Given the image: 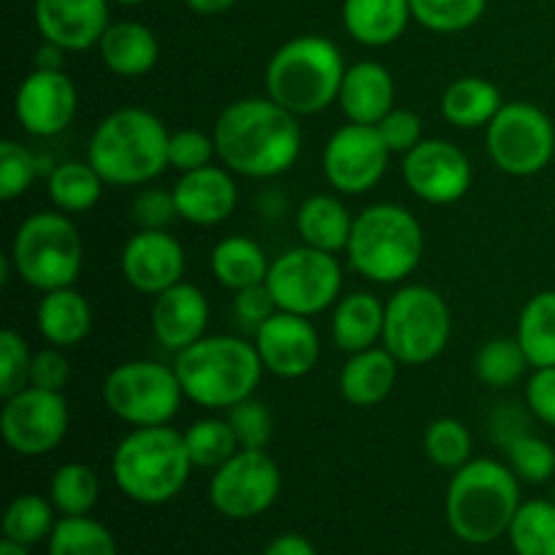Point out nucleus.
I'll return each mask as SVG.
<instances>
[{"label": "nucleus", "mask_w": 555, "mask_h": 555, "mask_svg": "<svg viewBox=\"0 0 555 555\" xmlns=\"http://www.w3.org/2000/svg\"><path fill=\"white\" fill-rule=\"evenodd\" d=\"M526 404L547 426H555V366L534 369L526 385Z\"/></svg>", "instance_id": "nucleus-51"}, {"label": "nucleus", "mask_w": 555, "mask_h": 555, "mask_svg": "<svg viewBox=\"0 0 555 555\" xmlns=\"http://www.w3.org/2000/svg\"><path fill=\"white\" fill-rule=\"evenodd\" d=\"M168 141L160 117L139 106L117 108L92 130L87 160L106 184L139 188L168 168Z\"/></svg>", "instance_id": "nucleus-2"}, {"label": "nucleus", "mask_w": 555, "mask_h": 555, "mask_svg": "<svg viewBox=\"0 0 555 555\" xmlns=\"http://www.w3.org/2000/svg\"><path fill=\"white\" fill-rule=\"evenodd\" d=\"M453 336V314L434 287L406 285L385 304L383 347L404 366H426Z\"/></svg>", "instance_id": "nucleus-9"}, {"label": "nucleus", "mask_w": 555, "mask_h": 555, "mask_svg": "<svg viewBox=\"0 0 555 555\" xmlns=\"http://www.w3.org/2000/svg\"><path fill=\"white\" fill-rule=\"evenodd\" d=\"M211 274L222 287L238 293L244 287L263 285L269 280L271 260L263 247L247 236H228L211 249Z\"/></svg>", "instance_id": "nucleus-31"}, {"label": "nucleus", "mask_w": 555, "mask_h": 555, "mask_svg": "<svg viewBox=\"0 0 555 555\" xmlns=\"http://www.w3.org/2000/svg\"><path fill=\"white\" fill-rule=\"evenodd\" d=\"M282 475L266 450H238L231 461L215 469L209 482V502L231 520H249L263 515L276 502Z\"/></svg>", "instance_id": "nucleus-13"}, {"label": "nucleus", "mask_w": 555, "mask_h": 555, "mask_svg": "<svg viewBox=\"0 0 555 555\" xmlns=\"http://www.w3.org/2000/svg\"><path fill=\"white\" fill-rule=\"evenodd\" d=\"M0 431L16 455L38 459L52 453L68 434V401L63 393L30 385L5 399L0 412Z\"/></svg>", "instance_id": "nucleus-14"}, {"label": "nucleus", "mask_w": 555, "mask_h": 555, "mask_svg": "<svg viewBox=\"0 0 555 555\" xmlns=\"http://www.w3.org/2000/svg\"><path fill=\"white\" fill-rule=\"evenodd\" d=\"M507 461L518 480L531 482V486L547 482L555 475L553 444L540 437H531V434H520L507 444Z\"/></svg>", "instance_id": "nucleus-43"}, {"label": "nucleus", "mask_w": 555, "mask_h": 555, "mask_svg": "<svg viewBox=\"0 0 555 555\" xmlns=\"http://www.w3.org/2000/svg\"><path fill=\"white\" fill-rule=\"evenodd\" d=\"M63 57H65L63 47H57V43H52V41H43L36 52V68L63 70Z\"/></svg>", "instance_id": "nucleus-53"}, {"label": "nucleus", "mask_w": 555, "mask_h": 555, "mask_svg": "<svg viewBox=\"0 0 555 555\" xmlns=\"http://www.w3.org/2000/svg\"><path fill=\"white\" fill-rule=\"evenodd\" d=\"M393 101L396 81L383 63L361 60L347 68L339 90V106L350 122L379 125L396 108Z\"/></svg>", "instance_id": "nucleus-23"}, {"label": "nucleus", "mask_w": 555, "mask_h": 555, "mask_svg": "<svg viewBox=\"0 0 555 555\" xmlns=\"http://www.w3.org/2000/svg\"><path fill=\"white\" fill-rule=\"evenodd\" d=\"M486 146L499 171L534 177L545 171L555 155V125L534 103H504L488 122Z\"/></svg>", "instance_id": "nucleus-12"}, {"label": "nucleus", "mask_w": 555, "mask_h": 555, "mask_svg": "<svg viewBox=\"0 0 555 555\" xmlns=\"http://www.w3.org/2000/svg\"><path fill=\"white\" fill-rule=\"evenodd\" d=\"M190 461L184 434L171 426L133 428L112 455V475L119 491L139 504H166L188 482Z\"/></svg>", "instance_id": "nucleus-6"}, {"label": "nucleus", "mask_w": 555, "mask_h": 555, "mask_svg": "<svg viewBox=\"0 0 555 555\" xmlns=\"http://www.w3.org/2000/svg\"><path fill=\"white\" fill-rule=\"evenodd\" d=\"M36 27L43 41L65 52H85L101 43L108 30V0H36Z\"/></svg>", "instance_id": "nucleus-20"}, {"label": "nucleus", "mask_w": 555, "mask_h": 555, "mask_svg": "<svg viewBox=\"0 0 555 555\" xmlns=\"http://www.w3.org/2000/svg\"><path fill=\"white\" fill-rule=\"evenodd\" d=\"M412 20L434 33H459L480 22L488 0H410Z\"/></svg>", "instance_id": "nucleus-42"}, {"label": "nucleus", "mask_w": 555, "mask_h": 555, "mask_svg": "<svg viewBox=\"0 0 555 555\" xmlns=\"http://www.w3.org/2000/svg\"><path fill=\"white\" fill-rule=\"evenodd\" d=\"M520 509L518 475L491 459H477L453 472L444 496L448 526L469 545H488L507 534Z\"/></svg>", "instance_id": "nucleus-3"}, {"label": "nucleus", "mask_w": 555, "mask_h": 555, "mask_svg": "<svg viewBox=\"0 0 555 555\" xmlns=\"http://www.w3.org/2000/svg\"><path fill=\"white\" fill-rule=\"evenodd\" d=\"M98 477L87 464H63L54 472L52 482H49V496L52 504L68 518L76 515H87L98 502Z\"/></svg>", "instance_id": "nucleus-38"}, {"label": "nucleus", "mask_w": 555, "mask_h": 555, "mask_svg": "<svg viewBox=\"0 0 555 555\" xmlns=\"http://www.w3.org/2000/svg\"><path fill=\"white\" fill-rule=\"evenodd\" d=\"M233 312L238 314V320H242L244 325L258 331L271 314L280 312V307H276L274 296H271L269 285L263 282V285H253L238 291L236 298H233Z\"/></svg>", "instance_id": "nucleus-50"}, {"label": "nucleus", "mask_w": 555, "mask_h": 555, "mask_svg": "<svg viewBox=\"0 0 555 555\" xmlns=\"http://www.w3.org/2000/svg\"><path fill=\"white\" fill-rule=\"evenodd\" d=\"M255 347L266 372L282 379H298L320 361V336L304 314L276 312L255 331Z\"/></svg>", "instance_id": "nucleus-18"}, {"label": "nucleus", "mask_w": 555, "mask_h": 555, "mask_svg": "<svg viewBox=\"0 0 555 555\" xmlns=\"http://www.w3.org/2000/svg\"><path fill=\"white\" fill-rule=\"evenodd\" d=\"M553 502H555V486H553Z\"/></svg>", "instance_id": "nucleus-57"}, {"label": "nucleus", "mask_w": 555, "mask_h": 555, "mask_svg": "<svg viewBox=\"0 0 555 555\" xmlns=\"http://www.w3.org/2000/svg\"><path fill=\"white\" fill-rule=\"evenodd\" d=\"M206 325H209V301L201 287L190 285V282H177L160 296H155L152 334L166 350H188L190 345L204 339Z\"/></svg>", "instance_id": "nucleus-22"}, {"label": "nucleus", "mask_w": 555, "mask_h": 555, "mask_svg": "<svg viewBox=\"0 0 555 555\" xmlns=\"http://www.w3.org/2000/svg\"><path fill=\"white\" fill-rule=\"evenodd\" d=\"M401 173L412 193L434 206L464 198L472 188V163L464 152L444 139H423L401 163Z\"/></svg>", "instance_id": "nucleus-16"}, {"label": "nucleus", "mask_w": 555, "mask_h": 555, "mask_svg": "<svg viewBox=\"0 0 555 555\" xmlns=\"http://www.w3.org/2000/svg\"><path fill=\"white\" fill-rule=\"evenodd\" d=\"M9 258L22 282L49 293L74 287L85 263V244L65 211H38L16 228Z\"/></svg>", "instance_id": "nucleus-8"}, {"label": "nucleus", "mask_w": 555, "mask_h": 555, "mask_svg": "<svg viewBox=\"0 0 555 555\" xmlns=\"http://www.w3.org/2000/svg\"><path fill=\"white\" fill-rule=\"evenodd\" d=\"M377 130L379 135H383L385 144H388V150L401 152V155H406L412 146H417L423 141V122L415 112H410V108H393V112L377 125Z\"/></svg>", "instance_id": "nucleus-48"}, {"label": "nucleus", "mask_w": 555, "mask_h": 555, "mask_svg": "<svg viewBox=\"0 0 555 555\" xmlns=\"http://www.w3.org/2000/svg\"><path fill=\"white\" fill-rule=\"evenodd\" d=\"M529 358H526L524 347H520L518 336H496V339L486 341L475 358V372L488 388H513L529 369Z\"/></svg>", "instance_id": "nucleus-36"}, {"label": "nucleus", "mask_w": 555, "mask_h": 555, "mask_svg": "<svg viewBox=\"0 0 555 555\" xmlns=\"http://www.w3.org/2000/svg\"><path fill=\"white\" fill-rule=\"evenodd\" d=\"M347 65L339 47L323 36H296L266 65V92L296 117H309L339 101Z\"/></svg>", "instance_id": "nucleus-5"}, {"label": "nucleus", "mask_w": 555, "mask_h": 555, "mask_svg": "<svg viewBox=\"0 0 555 555\" xmlns=\"http://www.w3.org/2000/svg\"><path fill=\"white\" fill-rule=\"evenodd\" d=\"M228 423L244 450H266L271 434H274V417H271L269 406L255 401L253 396L228 410Z\"/></svg>", "instance_id": "nucleus-45"}, {"label": "nucleus", "mask_w": 555, "mask_h": 555, "mask_svg": "<svg viewBox=\"0 0 555 555\" xmlns=\"http://www.w3.org/2000/svg\"><path fill=\"white\" fill-rule=\"evenodd\" d=\"M38 334L52 347L68 350L81 345L90 336L92 309L87 298L74 287H60V291L43 293L36 307Z\"/></svg>", "instance_id": "nucleus-25"}, {"label": "nucleus", "mask_w": 555, "mask_h": 555, "mask_svg": "<svg viewBox=\"0 0 555 555\" xmlns=\"http://www.w3.org/2000/svg\"><path fill=\"white\" fill-rule=\"evenodd\" d=\"M173 201H177L179 220L190 225H220L236 211L238 188L231 168H195V171L179 173L173 184Z\"/></svg>", "instance_id": "nucleus-21"}, {"label": "nucleus", "mask_w": 555, "mask_h": 555, "mask_svg": "<svg viewBox=\"0 0 555 555\" xmlns=\"http://www.w3.org/2000/svg\"><path fill=\"white\" fill-rule=\"evenodd\" d=\"M502 106L499 87L482 76H461L442 92V117L461 130L488 128Z\"/></svg>", "instance_id": "nucleus-30"}, {"label": "nucleus", "mask_w": 555, "mask_h": 555, "mask_svg": "<svg viewBox=\"0 0 555 555\" xmlns=\"http://www.w3.org/2000/svg\"><path fill=\"white\" fill-rule=\"evenodd\" d=\"M184 390L177 369L157 361H128L103 379L108 412L133 428L168 426L182 406Z\"/></svg>", "instance_id": "nucleus-10"}, {"label": "nucleus", "mask_w": 555, "mask_h": 555, "mask_svg": "<svg viewBox=\"0 0 555 555\" xmlns=\"http://www.w3.org/2000/svg\"><path fill=\"white\" fill-rule=\"evenodd\" d=\"M98 52H101L103 65L112 74L125 76V79L150 74L157 65V57H160L155 33L141 25V22H114V25H108L101 43H98Z\"/></svg>", "instance_id": "nucleus-27"}, {"label": "nucleus", "mask_w": 555, "mask_h": 555, "mask_svg": "<svg viewBox=\"0 0 555 555\" xmlns=\"http://www.w3.org/2000/svg\"><path fill=\"white\" fill-rule=\"evenodd\" d=\"M184 249L168 231H141L125 242L119 255V269L133 291L146 296H160L163 291L182 282Z\"/></svg>", "instance_id": "nucleus-19"}, {"label": "nucleus", "mask_w": 555, "mask_h": 555, "mask_svg": "<svg viewBox=\"0 0 555 555\" xmlns=\"http://www.w3.org/2000/svg\"><path fill=\"white\" fill-rule=\"evenodd\" d=\"M341 20L363 47H388L410 25L412 5L410 0H345Z\"/></svg>", "instance_id": "nucleus-28"}, {"label": "nucleus", "mask_w": 555, "mask_h": 555, "mask_svg": "<svg viewBox=\"0 0 555 555\" xmlns=\"http://www.w3.org/2000/svg\"><path fill=\"white\" fill-rule=\"evenodd\" d=\"M114 3H122V5H139V3H146V0H114Z\"/></svg>", "instance_id": "nucleus-56"}, {"label": "nucleus", "mask_w": 555, "mask_h": 555, "mask_svg": "<svg viewBox=\"0 0 555 555\" xmlns=\"http://www.w3.org/2000/svg\"><path fill=\"white\" fill-rule=\"evenodd\" d=\"M399 374V361L385 347L352 352L339 372V393L352 406L383 404Z\"/></svg>", "instance_id": "nucleus-24"}, {"label": "nucleus", "mask_w": 555, "mask_h": 555, "mask_svg": "<svg viewBox=\"0 0 555 555\" xmlns=\"http://www.w3.org/2000/svg\"><path fill=\"white\" fill-rule=\"evenodd\" d=\"M509 542L518 555H555V502L520 504L509 526Z\"/></svg>", "instance_id": "nucleus-35"}, {"label": "nucleus", "mask_w": 555, "mask_h": 555, "mask_svg": "<svg viewBox=\"0 0 555 555\" xmlns=\"http://www.w3.org/2000/svg\"><path fill=\"white\" fill-rule=\"evenodd\" d=\"M79 92L65 70L36 68L25 76L14 95L16 122L38 139H52L63 133L76 117Z\"/></svg>", "instance_id": "nucleus-17"}, {"label": "nucleus", "mask_w": 555, "mask_h": 555, "mask_svg": "<svg viewBox=\"0 0 555 555\" xmlns=\"http://www.w3.org/2000/svg\"><path fill=\"white\" fill-rule=\"evenodd\" d=\"M103 184L106 182L90 160L60 163L47 177L49 198H52L54 209L65 211V215L90 211L101 201Z\"/></svg>", "instance_id": "nucleus-32"}, {"label": "nucleus", "mask_w": 555, "mask_h": 555, "mask_svg": "<svg viewBox=\"0 0 555 555\" xmlns=\"http://www.w3.org/2000/svg\"><path fill=\"white\" fill-rule=\"evenodd\" d=\"M515 336L531 369L555 366V291H542L526 301Z\"/></svg>", "instance_id": "nucleus-33"}, {"label": "nucleus", "mask_w": 555, "mask_h": 555, "mask_svg": "<svg viewBox=\"0 0 555 555\" xmlns=\"http://www.w3.org/2000/svg\"><path fill=\"white\" fill-rule=\"evenodd\" d=\"M173 369L184 399L204 410H231L249 399L263 377L258 347L238 336H204L188 350L177 352Z\"/></svg>", "instance_id": "nucleus-4"}, {"label": "nucleus", "mask_w": 555, "mask_h": 555, "mask_svg": "<svg viewBox=\"0 0 555 555\" xmlns=\"http://www.w3.org/2000/svg\"><path fill=\"white\" fill-rule=\"evenodd\" d=\"M423 228L410 209L399 204H374L352 222L347 258L366 280L393 285L421 266Z\"/></svg>", "instance_id": "nucleus-7"}, {"label": "nucleus", "mask_w": 555, "mask_h": 555, "mask_svg": "<svg viewBox=\"0 0 555 555\" xmlns=\"http://www.w3.org/2000/svg\"><path fill=\"white\" fill-rule=\"evenodd\" d=\"M33 352L16 331H0V396L11 399L20 390L30 388Z\"/></svg>", "instance_id": "nucleus-44"}, {"label": "nucleus", "mask_w": 555, "mask_h": 555, "mask_svg": "<svg viewBox=\"0 0 555 555\" xmlns=\"http://www.w3.org/2000/svg\"><path fill=\"white\" fill-rule=\"evenodd\" d=\"M49 555H117V545L106 526L98 520L87 515H63L49 534Z\"/></svg>", "instance_id": "nucleus-37"}, {"label": "nucleus", "mask_w": 555, "mask_h": 555, "mask_svg": "<svg viewBox=\"0 0 555 555\" xmlns=\"http://www.w3.org/2000/svg\"><path fill=\"white\" fill-rule=\"evenodd\" d=\"M184 444H188L190 461L198 469H220L225 461H231L242 450L228 417H204V421H195L184 431Z\"/></svg>", "instance_id": "nucleus-34"}, {"label": "nucleus", "mask_w": 555, "mask_h": 555, "mask_svg": "<svg viewBox=\"0 0 555 555\" xmlns=\"http://www.w3.org/2000/svg\"><path fill=\"white\" fill-rule=\"evenodd\" d=\"M423 450H426V459L439 469L459 472L472 461V434L455 417H439L428 423L423 434Z\"/></svg>", "instance_id": "nucleus-40"}, {"label": "nucleus", "mask_w": 555, "mask_h": 555, "mask_svg": "<svg viewBox=\"0 0 555 555\" xmlns=\"http://www.w3.org/2000/svg\"><path fill=\"white\" fill-rule=\"evenodd\" d=\"M263 555H318L312 542L301 534H282L266 547Z\"/></svg>", "instance_id": "nucleus-52"}, {"label": "nucleus", "mask_w": 555, "mask_h": 555, "mask_svg": "<svg viewBox=\"0 0 555 555\" xmlns=\"http://www.w3.org/2000/svg\"><path fill=\"white\" fill-rule=\"evenodd\" d=\"M215 155V135H206L201 130H177L168 141V168H177L179 173L211 166Z\"/></svg>", "instance_id": "nucleus-46"}, {"label": "nucleus", "mask_w": 555, "mask_h": 555, "mask_svg": "<svg viewBox=\"0 0 555 555\" xmlns=\"http://www.w3.org/2000/svg\"><path fill=\"white\" fill-rule=\"evenodd\" d=\"M385 334V304L374 293H347L336 301L331 336L341 352H361L377 347Z\"/></svg>", "instance_id": "nucleus-26"}, {"label": "nucleus", "mask_w": 555, "mask_h": 555, "mask_svg": "<svg viewBox=\"0 0 555 555\" xmlns=\"http://www.w3.org/2000/svg\"><path fill=\"white\" fill-rule=\"evenodd\" d=\"M390 155L377 125H341L323 150V173L339 193L363 195L385 177Z\"/></svg>", "instance_id": "nucleus-15"}, {"label": "nucleus", "mask_w": 555, "mask_h": 555, "mask_svg": "<svg viewBox=\"0 0 555 555\" xmlns=\"http://www.w3.org/2000/svg\"><path fill=\"white\" fill-rule=\"evenodd\" d=\"M130 215H133L135 225H139L141 231H168V225H171L173 220H179L173 190H141L133 198Z\"/></svg>", "instance_id": "nucleus-47"}, {"label": "nucleus", "mask_w": 555, "mask_h": 555, "mask_svg": "<svg viewBox=\"0 0 555 555\" xmlns=\"http://www.w3.org/2000/svg\"><path fill=\"white\" fill-rule=\"evenodd\" d=\"M0 555H27L25 545H16V542L3 540L0 542Z\"/></svg>", "instance_id": "nucleus-55"}, {"label": "nucleus", "mask_w": 555, "mask_h": 555, "mask_svg": "<svg viewBox=\"0 0 555 555\" xmlns=\"http://www.w3.org/2000/svg\"><path fill=\"white\" fill-rule=\"evenodd\" d=\"M352 222L356 217L347 211L334 195H309L296 211V231L307 247L323 249V253H345L350 244Z\"/></svg>", "instance_id": "nucleus-29"}, {"label": "nucleus", "mask_w": 555, "mask_h": 555, "mask_svg": "<svg viewBox=\"0 0 555 555\" xmlns=\"http://www.w3.org/2000/svg\"><path fill=\"white\" fill-rule=\"evenodd\" d=\"M341 263L334 253L301 244L271 260L266 285L282 312L314 318L328 307H336L341 298Z\"/></svg>", "instance_id": "nucleus-11"}, {"label": "nucleus", "mask_w": 555, "mask_h": 555, "mask_svg": "<svg viewBox=\"0 0 555 555\" xmlns=\"http://www.w3.org/2000/svg\"><path fill=\"white\" fill-rule=\"evenodd\" d=\"M195 14H222V11L231 9L236 0H184Z\"/></svg>", "instance_id": "nucleus-54"}, {"label": "nucleus", "mask_w": 555, "mask_h": 555, "mask_svg": "<svg viewBox=\"0 0 555 555\" xmlns=\"http://www.w3.org/2000/svg\"><path fill=\"white\" fill-rule=\"evenodd\" d=\"M68 377H70V366L68 361H65L63 352H60V347H47V350L33 352V363H30L33 388L63 393Z\"/></svg>", "instance_id": "nucleus-49"}, {"label": "nucleus", "mask_w": 555, "mask_h": 555, "mask_svg": "<svg viewBox=\"0 0 555 555\" xmlns=\"http://www.w3.org/2000/svg\"><path fill=\"white\" fill-rule=\"evenodd\" d=\"M54 504H49L47 499L36 496V493H25V496H16L9 504L3 518V534L5 540L16 542V545H36L43 537H49L54 531Z\"/></svg>", "instance_id": "nucleus-39"}, {"label": "nucleus", "mask_w": 555, "mask_h": 555, "mask_svg": "<svg viewBox=\"0 0 555 555\" xmlns=\"http://www.w3.org/2000/svg\"><path fill=\"white\" fill-rule=\"evenodd\" d=\"M211 135L222 166L249 179H271L291 171L304 144L296 114L269 95L228 103Z\"/></svg>", "instance_id": "nucleus-1"}, {"label": "nucleus", "mask_w": 555, "mask_h": 555, "mask_svg": "<svg viewBox=\"0 0 555 555\" xmlns=\"http://www.w3.org/2000/svg\"><path fill=\"white\" fill-rule=\"evenodd\" d=\"M54 166H49L41 155L22 146L20 141H3L0 144V198L14 201L30 190L41 173H52Z\"/></svg>", "instance_id": "nucleus-41"}]
</instances>
